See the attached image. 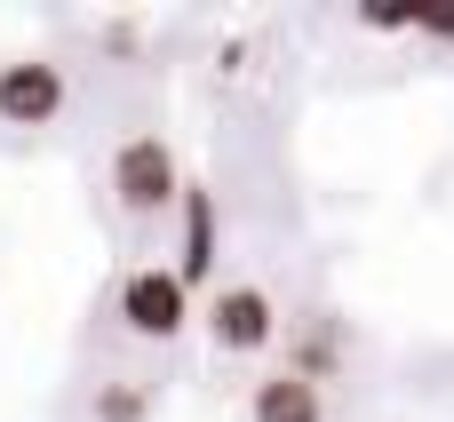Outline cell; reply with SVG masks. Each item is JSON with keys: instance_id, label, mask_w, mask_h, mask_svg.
Wrapping results in <instances>:
<instances>
[{"instance_id": "6da1fadb", "label": "cell", "mask_w": 454, "mask_h": 422, "mask_svg": "<svg viewBox=\"0 0 454 422\" xmlns=\"http://www.w3.org/2000/svg\"><path fill=\"white\" fill-rule=\"evenodd\" d=\"M112 199H120L128 215H168V207H184V168H176V152H168L160 136H128V144L112 152Z\"/></svg>"}, {"instance_id": "7a4b0ae2", "label": "cell", "mask_w": 454, "mask_h": 422, "mask_svg": "<svg viewBox=\"0 0 454 422\" xmlns=\"http://www.w3.org/2000/svg\"><path fill=\"white\" fill-rule=\"evenodd\" d=\"M120 327L144 343H176L192 327V287L176 271H128L120 279Z\"/></svg>"}, {"instance_id": "3957f363", "label": "cell", "mask_w": 454, "mask_h": 422, "mask_svg": "<svg viewBox=\"0 0 454 422\" xmlns=\"http://www.w3.org/2000/svg\"><path fill=\"white\" fill-rule=\"evenodd\" d=\"M271 335H279V303H271L255 279L215 287V303H207V343H215V351H263Z\"/></svg>"}, {"instance_id": "277c9868", "label": "cell", "mask_w": 454, "mask_h": 422, "mask_svg": "<svg viewBox=\"0 0 454 422\" xmlns=\"http://www.w3.org/2000/svg\"><path fill=\"white\" fill-rule=\"evenodd\" d=\"M56 112H64V64H48V56L0 64V120L8 128H48Z\"/></svg>"}, {"instance_id": "5b68a950", "label": "cell", "mask_w": 454, "mask_h": 422, "mask_svg": "<svg viewBox=\"0 0 454 422\" xmlns=\"http://www.w3.org/2000/svg\"><path fill=\"white\" fill-rule=\"evenodd\" d=\"M176 223H184L176 279H184V287H207V271H215V191H207V184H184V207H176Z\"/></svg>"}, {"instance_id": "8992f818", "label": "cell", "mask_w": 454, "mask_h": 422, "mask_svg": "<svg viewBox=\"0 0 454 422\" xmlns=\"http://www.w3.org/2000/svg\"><path fill=\"white\" fill-rule=\"evenodd\" d=\"M247 422H327V399H319V383H303V375L287 367V375H263V383H255Z\"/></svg>"}, {"instance_id": "52a82bcc", "label": "cell", "mask_w": 454, "mask_h": 422, "mask_svg": "<svg viewBox=\"0 0 454 422\" xmlns=\"http://www.w3.org/2000/svg\"><path fill=\"white\" fill-rule=\"evenodd\" d=\"M335 359H343L335 327H311V335L295 343V375H303V383H327V375H335Z\"/></svg>"}, {"instance_id": "ba28073f", "label": "cell", "mask_w": 454, "mask_h": 422, "mask_svg": "<svg viewBox=\"0 0 454 422\" xmlns=\"http://www.w3.org/2000/svg\"><path fill=\"white\" fill-rule=\"evenodd\" d=\"M96 422H144V391H104L96 399Z\"/></svg>"}, {"instance_id": "9c48e42d", "label": "cell", "mask_w": 454, "mask_h": 422, "mask_svg": "<svg viewBox=\"0 0 454 422\" xmlns=\"http://www.w3.org/2000/svg\"><path fill=\"white\" fill-rule=\"evenodd\" d=\"M415 16H423V8H359L367 32H415Z\"/></svg>"}, {"instance_id": "30bf717a", "label": "cell", "mask_w": 454, "mask_h": 422, "mask_svg": "<svg viewBox=\"0 0 454 422\" xmlns=\"http://www.w3.org/2000/svg\"><path fill=\"white\" fill-rule=\"evenodd\" d=\"M415 32H431V40H454V0H447V8H423V16H415Z\"/></svg>"}]
</instances>
